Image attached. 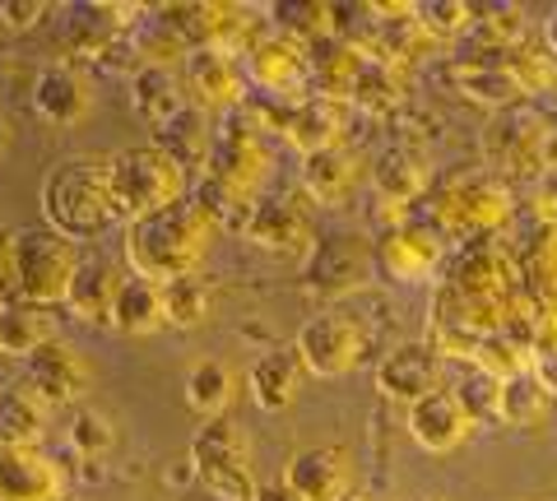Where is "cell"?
Wrapping results in <instances>:
<instances>
[{"instance_id": "7a4b0ae2", "label": "cell", "mask_w": 557, "mask_h": 501, "mask_svg": "<svg viewBox=\"0 0 557 501\" xmlns=\"http://www.w3.org/2000/svg\"><path fill=\"white\" fill-rule=\"evenodd\" d=\"M42 228H51L65 241H89L102 237L116 223V204H112V177H108V159L94 153H75L61 159L47 172L42 196Z\"/></svg>"}, {"instance_id": "9a60e30c", "label": "cell", "mask_w": 557, "mask_h": 501, "mask_svg": "<svg viewBox=\"0 0 557 501\" xmlns=\"http://www.w3.org/2000/svg\"><path fill=\"white\" fill-rule=\"evenodd\" d=\"M33 112H38L42 121H51V126H84L94 112V84L89 75L79 71V65H47V71L33 79Z\"/></svg>"}, {"instance_id": "f546056e", "label": "cell", "mask_w": 557, "mask_h": 501, "mask_svg": "<svg viewBox=\"0 0 557 501\" xmlns=\"http://www.w3.org/2000/svg\"><path fill=\"white\" fill-rule=\"evenodd\" d=\"M456 89L469 102H479V108H516L525 98V84H520L511 65H460Z\"/></svg>"}, {"instance_id": "74e56055", "label": "cell", "mask_w": 557, "mask_h": 501, "mask_svg": "<svg viewBox=\"0 0 557 501\" xmlns=\"http://www.w3.org/2000/svg\"><path fill=\"white\" fill-rule=\"evenodd\" d=\"M534 381H539V390L548 394H557V349H530V367H525Z\"/></svg>"}, {"instance_id": "ee69618b", "label": "cell", "mask_w": 557, "mask_h": 501, "mask_svg": "<svg viewBox=\"0 0 557 501\" xmlns=\"http://www.w3.org/2000/svg\"><path fill=\"white\" fill-rule=\"evenodd\" d=\"M339 501H372L368 492H348V497H339Z\"/></svg>"}, {"instance_id": "f35d334b", "label": "cell", "mask_w": 557, "mask_h": 501, "mask_svg": "<svg viewBox=\"0 0 557 501\" xmlns=\"http://www.w3.org/2000/svg\"><path fill=\"white\" fill-rule=\"evenodd\" d=\"M534 204H539V214H548L557 218V167H548L544 177H539V191H534Z\"/></svg>"}, {"instance_id": "836d02e7", "label": "cell", "mask_w": 557, "mask_h": 501, "mask_svg": "<svg viewBox=\"0 0 557 501\" xmlns=\"http://www.w3.org/2000/svg\"><path fill=\"white\" fill-rule=\"evenodd\" d=\"M413 20L428 38H456V33H465L469 20H474V5H460V0H450V5H442V0H423V5H413Z\"/></svg>"}, {"instance_id": "ba28073f", "label": "cell", "mask_w": 557, "mask_h": 501, "mask_svg": "<svg viewBox=\"0 0 557 501\" xmlns=\"http://www.w3.org/2000/svg\"><path fill=\"white\" fill-rule=\"evenodd\" d=\"M376 265L399 284L432 279L446 265V228L437 218H405L376 241Z\"/></svg>"}, {"instance_id": "8d00e7d4", "label": "cell", "mask_w": 557, "mask_h": 501, "mask_svg": "<svg viewBox=\"0 0 557 501\" xmlns=\"http://www.w3.org/2000/svg\"><path fill=\"white\" fill-rule=\"evenodd\" d=\"M47 14L51 5H38V0H5L0 5V24H5V33H33Z\"/></svg>"}, {"instance_id": "d4e9b609", "label": "cell", "mask_w": 557, "mask_h": 501, "mask_svg": "<svg viewBox=\"0 0 557 501\" xmlns=\"http://www.w3.org/2000/svg\"><path fill=\"white\" fill-rule=\"evenodd\" d=\"M302 186H307L311 200L344 204L348 196H354V186H358V153L348 145L307 153V159H302Z\"/></svg>"}, {"instance_id": "7bdbcfd3", "label": "cell", "mask_w": 557, "mask_h": 501, "mask_svg": "<svg viewBox=\"0 0 557 501\" xmlns=\"http://www.w3.org/2000/svg\"><path fill=\"white\" fill-rule=\"evenodd\" d=\"M5 145H10V121L0 116V153H5Z\"/></svg>"}, {"instance_id": "60d3db41", "label": "cell", "mask_w": 557, "mask_h": 501, "mask_svg": "<svg viewBox=\"0 0 557 501\" xmlns=\"http://www.w3.org/2000/svg\"><path fill=\"white\" fill-rule=\"evenodd\" d=\"M251 501H302V497L293 492L284 478H278V483H260V488H256V497H251Z\"/></svg>"}, {"instance_id": "4dcf8cb0", "label": "cell", "mask_w": 557, "mask_h": 501, "mask_svg": "<svg viewBox=\"0 0 557 501\" xmlns=\"http://www.w3.org/2000/svg\"><path fill=\"white\" fill-rule=\"evenodd\" d=\"M544 413H548V394L539 390V381L530 372H516V376L502 381V394H497V418L502 423L534 427V423H544Z\"/></svg>"}, {"instance_id": "484cf974", "label": "cell", "mask_w": 557, "mask_h": 501, "mask_svg": "<svg viewBox=\"0 0 557 501\" xmlns=\"http://www.w3.org/2000/svg\"><path fill=\"white\" fill-rule=\"evenodd\" d=\"M284 140L293 149H302V159H307V153H321V149L344 145L339 140V108L330 98H302V102H293V116L284 121Z\"/></svg>"}, {"instance_id": "e0dca14e", "label": "cell", "mask_w": 557, "mask_h": 501, "mask_svg": "<svg viewBox=\"0 0 557 501\" xmlns=\"http://www.w3.org/2000/svg\"><path fill=\"white\" fill-rule=\"evenodd\" d=\"M247 233L256 247H265L274 255H311V228L307 218L298 214V204L284 196H260V204L247 218Z\"/></svg>"}, {"instance_id": "52a82bcc", "label": "cell", "mask_w": 557, "mask_h": 501, "mask_svg": "<svg viewBox=\"0 0 557 501\" xmlns=\"http://www.w3.org/2000/svg\"><path fill=\"white\" fill-rule=\"evenodd\" d=\"M507 214H511L507 181L483 177V172H460V177H450L437 191V200H432V218L456 233H487Z\"/></svg>"}, {"instance_id": "e575fe53", "label": "cell", "mask_w": 557, "mask_h": 501, "mask_svg": "<svg viewBox=\"0 0 557 501\" xmlns=\"http://www.w3.org/2000/svg\"><path fill=\"white\" fill-rule=\"evenodd\" d=\"M270 14L284 38H317V33L335 24V10L330 5H270Z\"/></svg>"}, {"instance_id": "4fadbf2b", "label": "cell", "mask_w": 557, "mask_h": 501, "mask_svg": "<svg viewBox=\"0 0 557 501\" xmlns=\"http://www.w3.org/2000/svg\"><path fill=\"white\" fill-rule=\"evenodd\" d=\"M405 427H409V441L418 446V451L428 455H450L460 451L465 437H469V413L460 409V400L450 394V386L423 394L418 404L405 409Z\"/></svg>"}, {"instance_id": "44dd1931", "label": "cell", "mask_w": 557, "mask_h": 501, "mask_svg": "<svg viewBox=\"0 0 557 501\" xmlns=\"http://www.w3.org/2000/svg\"><path fill=\"white\" fill-rule=\"evenodd\" d=\"M61 469L42 451H0V501H57Z\"/></svg>"}, {"instance_id": "3957f363", "label": "cell", "mask_w": 557, "mask_h": 501, "mask_svg": "<svg viewBox=\"0 0 557 501\" xmlns=\"http://www.w3.org/2000/svg\"><path fill=\"white\" fill-rule=\"evenodd\" d=\"M190 478L214 497V501H251L260 478H256V455L251 437L237 418H209L186 446Z\"/></svg>"}, {"instance_id": "ab89813d", "label": "cell", "mask_w": 557, "mask_h": 501, "mask_svg": "<svg viewBox=\"0 0 557 501\" xmlns=\"http://www.w3.org/2000/svg\"><path fill=\"white\" fill-rule=\"evenodd\" d=\"M14 298V270H10V233L0 237V306Z\"/></svg>"}, {"instance_id": "8992f818", "label": "cell", "mask_w": 557, "mask_h": 501, "mask_svg": "<svg viewBox=\"0 0 557 501\" xmlns=\"http://www.w3.org/2000/svg\"><path fill=\"white\" fill-rule=\"evenodd\" d=\"M293 358L302 362V372L311 376H348L362 367V358H368V330H362L358 316H348V311H321V316H311L298 339H293Z\"/></svg>"}, {"instance_id": "1f68e13d", "label": "cell", "mask_w": 557, "mask_h": 501, "mask_svg": "<svg viewBox=\"0 0 557 501\" xmlns=\"http://www.w3.org/2000/svg\"><path fill=\"white\" fill-rule=\"evenodd\" d=\"M163 302H168V325L196 330V325L209 321V311H214V288H209L200 274H190V279L163 284Z\"/></svg>"}, {"instance_id": "6da1fadb", "label": "cell", "mask_w": 557, "mask_h": 501, "mask_svg": "<svg viewBox=\"0 0 557 501\" xmlns=\"http://www.w3.org/2000/svg\"><path fill=\"white\" fill-rule=\"evenodd\" d=\"M214 233H219L214 218L190 196H182L177 204H168L159 214L126 223V270L145 274L153 284L190 279V274H200Z\"/></svg>"}, {"instance_id": "2e32d148", "label": "cell", "mask_w": 557, "mask_h": 501, "mask_svg": "<svg viewBox=\"0 0 557 501\" xmlns=\"http://www.w3.org/2000/svg\"><path fill=\"white\" fill-rule=\"evenodd\" d=\"M247 75L265 93H278V98L298 93L302 79H307V47L298 38H284V33L256 38L247 47Z\"/></svg>"}, {"instance_id": "30bf717a", "label": "cell", "mask_w": 557, "mask_h": 501, "mask_svg": "<svg viewBox=\"0 0 557 501\" xmlns=\"http://www.w3.org/2000/svg\"><path fill=\"white\" fill-rule=\"evenodd\" d=\"M376 247L358 233H335L325 241H311V255L302 265V284L311 292H354L372 279Z\"/></svg>"}, {"instance_id": "83f0119b", "label": "cell", "mask_w": 557, "mask_h": 501, "mask_svg": "<svg viewBox=\"0 0 557 501\" xmlns=\"http://www.w3.org/2000/svg\"><path fill=\"white\" fill-rule=\"evenodd\" d=\"M372 186H376V196L386 204H413L418 196L428 191V159L418 149L399 145V149H391L386 159L376 163Z\"/></svg>"}, {"instance_id": "b9f144b4", "label": "cell", "mask_w": 557, "mask_h": 501, "mask_svg": "<svg viewBox=\"0 0 557 501\" xmlns=\"http://www.w3.org/2000/svg\"><path fill=\"white\" fill-rule=\"evenodd\" d=\"M544 47H548V61L557 65V10L544 20Z\"/></svg>"}, {"instance_id": "d590c367", "label": "cell", "mask_w": 557, "mask_h": 501, "mask_svg": "<svg viewBox=\"0 0 557 501\" xmlns=\"http://www.w3.org/2000/svg\"><path fill=\"white\" fill-rule=\"evenodd\" d=\"M70 446H75V455H102V451H112V423L102 418V413L94 409H75V418H70Z\"/></svg>"}, {"instance_id": "5bb4252c", "label": "cell", "mask_w": 557, "mask_h": 501, "mask_svg": "<svg viewBox=\"0 0 557 501\" xmlns=\"http://www.w3.org/2000/svg\"><path fill=\"white\" fill-rule=\"evenodd\" d=\"M284 483L302 501H339L354 492V455L348 446H311L284 464Z\"/></svg>"}, {"instance_id": "5b68a950", "label": "cell", "mask_w": 557, "mask_h": 501, "mask_svg": "<svg viewBox=\"0 0 557 501\" xmlns=\"http://www.w3.org/2000/svg\"><path fill=\"white\" fill-rule=\"evenodd\" d=\"M79 247L57 237L51 228H14L10 233V270H14V298L33 306H57L70 298L79 270Z\"/></svg>"}, {"instance_id": "f1b7e54d", "label": "cell", "mask_w": 557, "mask_h": 501, "mask_svg": "<svg viewBox=\"0 0 557 501\" xmlns=\"http://www.w3.org/2000/svg\"><path fill=\"white\" fill-rule=\"evenodd\" d=\"M153 135H159V140H153V145L168 149V153H172V159H177L182 167H196V163L205 167L209 149H214V135H209V112H200L196 102H190L186 112H177L172 121H163V126L153 130Z\"/></svg>"}, {"instance_id": "7402d4cb", "label": "cell", "mask_w": 557, "mask_h": 501, "mask_svg": "<svg viewBox=\"0 0 557 501\" xmlns=\"http://www.w3.org/2000/svg\"><path fill=\"white\" fill-rule=\"evenodd\" d=\"M237 390H242V376L233 372V362L223 358H200L186 367V381H182V394L186 404L200 413V418H228V409L237 404Z\"/></svg>"}, {"instance_id": "ffe728a7", "label": "cell", "mask_w": 557, "mask_h": 501, "mask_svg": "<svg viewBox=\"0 0 557 501\" xmlns=\"http://www.w3.org/2000/svg\"><path fill=\"white\" fill-rule=\"evenodd\" d=\"M108 325H112V330H121V335H159V330H168L163 284L145 279V274H126L121 288H116Z\"/></svg>"}, {"instance_id": "bcb514c9", "label": "cell", "mask_w": 557, "mask_h": 501, "mask_svg": "<svg viewBox=\"0 0 557 501\" xmlns=\"http://www.w3.org/2000/svg\"><path fill=\"white\" fill-rule=\"evenodd\" d=\"M428 501H442V497H428Z\"/></svg>"}, {"instance_id": "603a6c76", "label": "cell", "mask_w": 557, "mask_h": 501, "mask_svg": "<svg viewBox=\"0 0 557 501\" xmlns=\"http://www.w3.org/2000/svg\"><path fill=\"white\" fill-rule=\"evenodd\" d=\"M247 390H251V404L260 413H284L293 409L302 390V362L293 358V349L284 353H260L251 367H247Z\"/></svg>"}, {"instance_id": "4316f807", "label": "cell", "mask_w": 557, "mask_h": 501, "mask_svg": "<svg viewBox=\"0 0 557 501\" xmlns=\"http://www.w3.org/2000/svg\"><path fill=\"white\" fill-rule=\"evenodd\" d=\"M131 102L153 130L190 108V98L182 89V75L177 71H149V65H139V75L131 79Z\"/></svg>"}, {"instance_id": "7c38bea8", "label": "cell", "mask_w": 557, "mask_h": 501, "mask_svg": "<svg viewBox=\"0 0 557 501\" xmlns=\"http://www.w3.org/2000/svg\"><path fill=\"white\" fill-rule=\"evenodd\" d=\"M182 89L200 112H233L242 108V71L233 51L223 47H196L182 65Z\"/></svg>"}, {"instance_id": "d6986e66", "label": "cell", "mask_w": 557, "mask_h": 501, "mask_svg": "<svg viewBox=\"0 0 557 501\" xmlns=\"http://www.w3.org/2000/svg\"><path fill=\"white\" fill-rule=\"evenodd\" d=\"M126 274L131 270L121 261H112V255H79V270H75V284H70L65 306L75 311L79 321H89V325H108L116 288H121Z\"/></svg>"}, {"instance_id": "8fae6325", "label": "cell", "mask_w": 557, "mask_h": 501, "mask_svg": "<svg viewBox=\"0 0 557 501\" xmlns=\"http://www.w3.org/2000/svg\"><path fill=\"white\" fill-rule=\"evenodd\" d=\"M24 381L57 409V404H79L94 386V372H89V358H84L75 343L57 339L24 362Z\"/></svg>"}, {"instance_id": "277c9868", "label": "cell", "mask_w": 557, "mask_h": 501, "mask_svg": "<svg viewBox=\"0 0 557 501\" xmlns=\"http://www.w3.org/2000/svg\"><path fill=\"white\" fill-rule=\"evenodd\" d=\"M108 177H112V204H116V218H145V214H159L168 204H177L186 191V167L172 159L168 149L159 145H131V149H116L108 159Z\"/></svg>"}, {"instance_id": "ac0fdd59", "label": "cell", "mask_w": 557, "mask_h": 501, "mask_svg": "<svg viewBox=\"0 0 557 501\" xmlns=\"http://www.w3.org/2000/svg\"><path fill=\"white\" fill-rule=\"evenodd\" d=\"M47 423H51V404L28 381L0 386V451H38Z\"/></svg>"}, {"instance_id": "f6af8a7d", "label": "cell", "mask_w": 557, "mask_h": 501, "mask_svg": "<svg viewBox=\"0 0 557 501\" xmlns=\"http://www.w3.org/2000/svg\"><path fill=\"white\" fill-rule=\"evenodd\" d=\"M57 501H84V497H65V492H61V497H57Z\"/></svg>"}, {"instance_id": "d6a6232c", "label": "cell", "mask_w": 557, "mask_h": 501, "mask_svg": "<svg viewBox=\"0 0 557 501\" xmlns=\"http://www.w3.org/2000/svg\"><path fill=\"white\" fill-rule=\"evenodd\" d=\"M450 394L460 400V409L469 413V423H483L487 413H497V394H502V381L493 372H483V367H474V372H465V381L460 386H450Z\"/></svg>"}, {"instance_id": "cb8c5ba5", "label": "cell", "mask_w": 557, "mask_h": 501, "mask_svg": "<svg viewBox=\"0 0 557 501\" xmlns=\"http://www.w3.org/2000/svg\"><path fill=\"white\" fill-rule=\"evenodd\" d=\"M57 316H51L47 306H33V302H20L10 298L0 306V353L5 358H33L47 343H57Z\"/></svg>"}, {"instance_id": "9c48e42d", "label": "cell", "mask_w": 557, "mask_h": 501, "mask_svg": "<svg viewBox=\"0 0 557 501\" xmlns=\"http://www.w3.org/2000/svg\"><path fill=\"white\" fill-rule=\"evenodd\" d=\"M372 381H376V390L386 394V400L409 409V404L423 400V394L446 386V353L437 349V343H428V339H405L376 362Z\"/></svg>"}]
</instances>
